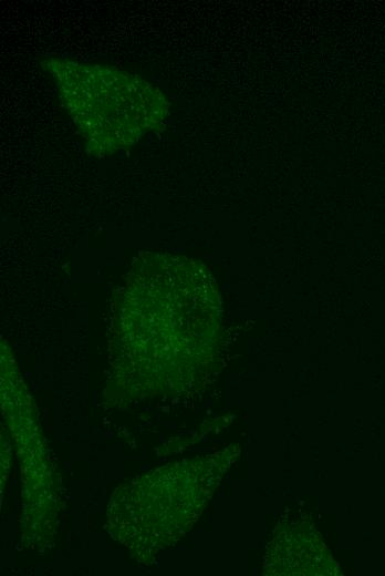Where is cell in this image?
Instances as JSON below:
<instances>
[{
    "instance_id": "6da1fadb",
    "label": "cell",
    "mask_w": 385,
    "mask_h": 576,
    "mask_svg": "<svg viewBox=\"0 0 385 576\" xmlns=\"http://www.w3.org/2000/svg\"><path fill=\"white\" fill-rule=\"evenodd\" d=\"M62 101L91 148L113 152L138 141L165 115L155 86L127 72L53 60L45 66Z\"/></svg>"
}]
</instances>
